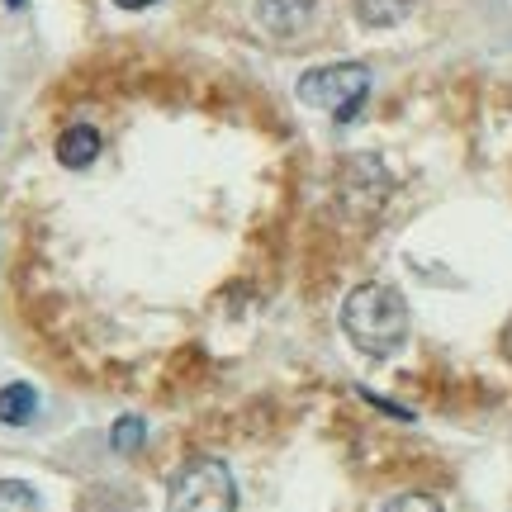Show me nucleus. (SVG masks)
Returning <instances> with one entry per match:
<instances>
[{"mask_svg":"<svg viewBox=\"0 0 512 512\" xmlns=\"http://www.w3.org/2000/svg\"><path fill=\"white\" fill-rule=\"evenodd\" d=\"M408 299L384 280H366L342 299V332L361 356H394L408 342Z\"/></svg>","mask_w":512,"mask_h":512,"instance_id":"f257e3e1","label":"nucleus"},{"mask_svg":"<svg viewBox=\"0 0 512 512\" xmlns=\"http://www.w3.org/2000/svg\"><path fill=\"white\" fill-rule=\"evenodd\" d=\"M166 512H238V479L214 456L185 460L171 475Z\"/></svg>","mask_w":512,"mask_h":512,"instance_id":"f03ea898","label":"nucleus"},{"mask_svg":"<svg viewBox=\"0 0 512 512\" xmlns=\"http://www.w3.org/2000/svg\"><path fill=\"white\" fill-rule=\"evenodd\" d=\"M366 95H370V67H361V62H332V67H313V72L299 76V100L309 110H328L337 124L356 119Z\"/></svg>","mask_w":512,"mask_h":512,"instance_id":"7ed1b4c3","label":"nucleus"},{"mask_svg":"<svg viewBox=\"0 0 512 512\" xmlns=\"http://www.w3.org/2000/svg\"><path fill=\"white\" fill-rule=\"evenodd\" d=\"M313 5H318V0H256L252 15H256V24H261V34L294 38L304 24H309Z\"/></svg>","mask_w":512,"mask_h":512,"instance_id":"20e7f679","label":"nucleus"},{"mask_svg":"<svg viewBox=\"0 0 512 512\" xmlns=\"http://www.w3.org/2000/svg\"><path fill=\"white\" fill-rule=\"evenodd\" d=\"M100 157V133L91 124H72L62 138H57V162L81 171V166H91Z\"/></svg>","mask_w":512,"mask_h":512,"instance_id":"39448f33","label":"nucleus"},{"mask_svg":"<svg viewBox=\"0 0 512 512\" xmlns=\"http://www.w3.org/2000/svg\"><path fill=\"white\" fill-rule=\"evenodd\" d=\"M34 418H38V389L34 384H24V380L5 384V389H0V422H5V427H29Z\"/></svg>","mask_w":512,"mask_h":512,"instance_id":"423d86ee","label":"nucleus"},{"mask_svg":"<svg viewBox=\"0 0 512 512\" xmlns=\"http://www.w3.org/2000/svg\"><path fill=\"white\" fill-rule=\"evenodd\" d=\"M413 15V0H356V19L366 29H394Z\"/></svg>","mask_w":512,"mask_h":512,"instance_id":"0eeeda50","label":"nucleus"},{"mask_svg":"<svg viewBox=\"0 0 512 512\" xmlns=\"http://www.w3.org/2000/svg\"><path fill=\"white\" fill-rule=\"evenodd\" d=\"M143 441H147V422L133 418V413L110 427V446L119 451V456H138V451H143Z\"/></svg>","mask_w":512,"mask_h":512,"instance_id":"6e6552de","label":"nucleus"},{"mask_svg":"<svg viewBox=\"0 0 512 512\" xmlns=\"http://www.w3.org/2000/svg\"><path fill=\"white\" fill-rule=\"evenodd\" d=\"M0 512H43V498L24 479H0Z\"/></svg>","mask_w":512,"mask_h":512,"instance_id":"1a4fd4ad","label":"nucleus"},{"mask_svg":"<svg viewBox=\"0 0 512 512\" xmlns=\"http://www.w3.org/2000/svg\"><path fill=\"white\" fill-rule=\"evenodd\" d=\"M384 512H441V503L432 494H399L384 503Z\"/></svg>","mask_w":512,"mask_h":512,"instance_id":"9d476101","label":"nucleus"},{"mask_svg":"<svg viewBox=\"0 0 512 512\" xmlns=\"http://www.w3.org/2000/svg\"><path fill=\"white\" fill-rule=\"evenodd\" d=\"M119 10H147V5H157V0H114Z\"/></svg>","mask_w":512,"mask_h":512,"instance_id":"9b49d317","label":"nucleus"},{"mask_svg":"<svg viewBox=\"0 0 512 512\" xmlns=\"http://www.w3.org/2000/svg\"><path fill=\"white\" fill-rule=\"evenodd\" d=\"M503 356L512 361V318H508V328H503Z\"/></svg>","mask_w":512,"mask_h":512,"instance_id":"f8f14e48","label":"nucleus"},{"mask_svg":"<svg viewBox=\"0 0 512 512\" xmlns=\"http://www.w3.org/2000/svg\"><path fill=\"white\" fill-rule=\"evenodd\" d=\"M5 5H10V10H24V0H5Z\"/></svg>","mask_w":512,"mask_h":512,"instance_id":"ddd939ff","label":"nucleus"}]
</instances>
